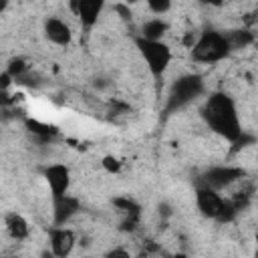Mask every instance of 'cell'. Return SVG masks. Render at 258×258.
<instances>
[{
  "instance_id": "1",
  "label": "cell",
  "mask_w": 258,
  "mask_h": 258,
  "mask_svg": "<svg viewBox=\"0 0 258 258\" xmlns=\"http://www.w3.org/2000/svg\"><path fill=\"white\" fill-rule=\"evenodd\" d=\"M202 119L206 121L210 131L224 137L232 145L244 147L254 143V137L242 129L236 101L224 91H214L208 95V99L202 105Z\"/></svg>"
},
{
  "instance_id": "2",
  "label": "cell",
  "mask_w": 258,
  "mask_h": 258,
  "mask_svg": "<svg viewBox=\"0 0 258 258\" xmlns=\"http://www.w3.org/2000/svg\"><path fill=\"white\" fill-rule=\"evenodd\" d=\"M204 91H206V83H204L202 75L187 73V75L177 77L171 83L169 91H167V101H165V107H163V115L169 117V115L177 113L179 109L194 103Z\"/></svg>"
},
{
  "instance_id": "3",
  "label": "cell",
  "mask_w": 258,
  "mask_h": 258,
  "mask_svg": "<svg viewBox=\"0 0 258 258\" xmlns=\"http://www.w3.org/2000/svg\"><path fill=\"white\" fill-rule=\"evenodd\" d=\"M232 48L226 38V32L208 28L191 42V60L202 64H214L230 56Z\"/></svg>"
},
{
  "instance_id": "4",
  "label": "cell",
  "mask_w": 258,
  "mask_h": 258,
  "mask_svg": "<svg viewBox=\"0 0 258 258\" xmlns=\"http://www.w3.org/2000/svg\"><path fill=\"white\" fill-rule=\"evenodd\" d=\"M135 48L139 50L143 62L147 64L153 79H161L171 62V48L163 40H149L143 36L135 38Z\"/></svg>"
},
{
  "instance_id": "5",
  "label": "cell",
  "mask_w": 258,
  "mask_h": 258,
  "mask_svg": "<svg viewBox=\"0 0 258 258\" xmlns=\"http://www.w3.org/2000/svg\"><path fill=\"white\" fill-rule=\"evenodd\" d=\"M244 175H246V171L242 167H236V165H214V167L206 169L198 177L196 185H204V187H210V189L220 191V189L232 185L234 181L242 179Z\"/></svg>"
},
{
  "instance_id": "6",
  "label": "cell",
  "mask_w": 258,
  "mask_h": 258,
  "mask_svg": "<svg viewBox=\"0 0 258 258\" xmlns=\"http://www.w3.org/2000/svg\"><path fill=\"white\" fill-rule=\"evenodd\" d=\"M42 177L50 189V198L62 196L71 189V169L64 163H50L42 167Z\"/></svg>"
},
{
  "instance_id": "7",
  "label": "cell",
  "mask_w": 258,
  "mask_h": 258,
  "mask_svg": "<svg viewBox=\"0 0 258 258\" xmlns=\"http://www.w3.org/2000/svg\"><path fill=\"white\" fill-rule=\"evenodd\" d=\"M79 212H81V202H79V198L71 196L69 191L52 198V224L54 226L69 224Z\"/></svg>"
},
{
  "instance_id": "8",
  "label": "cell",
  "mask_w": 258,
  "mask_h": 258,
  "mask_svg": "<svg viewBox=\"0 0 258 258\" xmlns=\"http://www.w3.org/2000/svg\"><path fill=\"white\" fill-rule=\"evenodd\" d=\"M222 204H224V198L216 189L196 185V206H198L202 216H206L210 220H216L220 210H222Z\"/></svg>"
},
{
  "instance_id": "9",
  "label": "cell",
  "mask_w": 258,
  "mask_h": 258,
  "mask_svg": "<svg viewBox=\"0 0 258 258\" xmlns=\"http://www.w3.org/2000/svg\"><path fill=\"white\" fill-rule=\"evenodd\" d=\"M48 242H50V252L58 258H64L73 252L75 248V232L64 228V226H52L48 228Z\"/></svg>"
},
{
  "instance_id": "10",
  "label": "cell",
  "mask_w": 258,
  "mask_h": 258,
  "mask_svg": "<svg viewBox=\"0 0 258 258\" xmlns=\"http://www.w3.org/2000/svg\"><path fill=\"white\" fill-rule=\"evenodd\" d=\"M44 36L48 42L56 44V46H69L71 40H73V32H71V26L60 20V18H46L44 20Z\"/></svg>"
},
{
  "instance_id": "11",
  "label": "cell",
  "mask_w": 258,
  "mask_h": 258,
  "mask_svg": "<svg viewBox=\"0 0 258 258\" xmlns=\"http://www.w3.org/2000/svg\"><path fill=\"white\" fill-rule=\"evenodd\" d=\"M105 2H107V0H81L77 18H79V22H81V26H83L85 30H89V28H93V26L97 24L99 16L103 14Z\"/></svg>"
},
{
  "instance_id": "12",
  "label": "cell",
  "mask_w": 258,
  "mask_h": 258,
  "mask_svg": "<svg viewBox=\"0 0 258 258\" xmlns=\"http://www.w3.org/2000/svg\"><path fill=\"white\" fill-rule=\"evenodd\" d=\"M4 228H6L8 236L14 238V240H26L28 234H30L28 220L22 214H18V212H8L4 216Z\"/></svg>"
},
{
  "instance_id": "13",
  "label": "cell",
  "mask_w": 258,
  "mask_h": 258,
  "mask_svg": "<svg viewBox=\"0 0 258 258\" xmlns=\"http://www.w3.org/2000/svg\"><path fill=\"white\" fill-rule=\"evenodd\" d=\"M167 30H169V24L163 18H151V20H145L143 22L141 36L143 38H149V40H161Z\"/></svg>"
},
{
  "instance_id": "14",
  "label": "cell",
  "mask_w": 258,
  "mask_h": 258,
  "mask_svg": "<svg viewBox=\"0 0 258 258\" xmlns=\"http://www.w3.org/2000/svg\"><path fill=\"white\" fill-rule=\"evenodd\" d=\"M24 125H26V129H28L36 139H40V141H50V139L58 133V129H56L54 125L42 123V121H38V119H26Z\"/></svg>"
},
{
  "instance_id": "15",
  "label": "cell",
  "mask_w": 258,
  "mask_h": 258,
  "mask_svg": "<svg viewBox=\"0 0 258 258\" xmlns=\"http://www.w3.org/2000/svg\"><path fill=\"white\" fill-rule=\"evenodd\" d=\"M226 38L230 42V48L232 50H240V48H246L248 44L254 42V34L246 28H238V30H228L226 32Z\"/></svg>"
},
{
  "instance_id": "16",
  "label": "cell",
  "mask_w": 258,
  "mask_h": 258,
  "mask_svg": "<svg viewBox=\"0 0 258 258\" xmlns=\"http://www.w3.org/2000/svg\"><path fill=\"white\" fill-rule=\"evenodd\" d=\"M113 206H117L125 216H141V206H139L133 198L119 196V198L113 200Z\"/></svg>"
},
{
  "instance_id": "17",
  "label": "cell",
  "mask_w": 258,
  "mask_h": 258,
  "mask_svg": "<svg viewBox=\"0 0 258 258\" xmlns=\"http://www.w3.org/2000/svg\"><path fill=\"white\" fill-rule=\"evenodd\" d=\"M28 71H30V69H28V62H26L22 56H14V58H10V60H8L6 73H8V75L14 79V83H16L20 77H24Z\"/></svg>"
},
{
  "instance_id": "18",
  "label": "cell",
  "mask_w": 258,
  "mask_h": 258,
  "mask_svg": "<svg viewBox=\"0 0 258 258\" xmlns=\"http://www.w3.org/2000/svg\"><path fill=\"white\" fill-rule=\"evenodd\" d=\"M238 212H240V210L234 206V202H232V200H224V204H222V210H220V214H218L216 222H220V224L232 222V220L238 216Z\"/></svg>"
},
{
  "instance_id": "19",
  "label": "cell",
  "mask_w": 258,
  "mask_h": 258,
  "mask_svg": "<svg viewBox=\"0 0 258 258\" xmlns=\"http://www.w3.org/2000/svg\"><path fill=\"white\" fill-rule=\"evenodd\" d=\"M145 2H147L149 10L153 14H159V16L169 12V8H171V0H145Z\"/></svg>"
},
{
  "instance_id": "20",
  "label": "cell",
  "mask_w": 258,
  "mask_h": 258,
  "mask_svg": "<svg viewBox=\"0 0 258 258\" xmlns=\"http://www.w3.org/2000/svg\"><path fill=\"white\" fill-rule=\"evenodd\" d=\"M103 169L109 171V173H119L121 171V161L115 157V155H105L103 161H101Z\"/></svg>"
},
{
  "instance_id": "21",
  "label": "cell",
  "mask_w": 258,
  "mask_h": 258,
  "mask_svg": "<svg viewBox=\"0 0 258 258\" xmlns=\"http://www.w3.org/2000/svg\"><path fill=\"white\" fill-rule=\"evenodd\" d=\"M115 10L121 14V18H123V20H131V16H133V14H131V10H129V4H117V6H115Z\"/></svg>"
},
{
  "instance_id": "22",
  "label": "cell",
  "mask_w": 258,
  "mask_h": 258,
  "mask_svg": "<svg viewBox=\"0 0 258 258\" xmlns=\"http://www.w3.org/2000/svg\"><path fill=\"white\" fill-rule=\"evenodd\" d=\"M12 81H14V79H12L8 73H2V75H0V89H8Z\"/></svg>"
},
{
  "instance_id": "23",
  "label": "cell",
  "mask_w": 258,
  "mask_h": 258,
  "mask_svg": "<svg viewBox=\"0 0 258 258\" xmlns=\"http://www.w3.org/2000/svg\"><path fill=\"white\" fill-rule=\"evenodd\" d=\"M79 6H81V0H69V10L77 16V12H79Z\"/></svg>"
},
{
  "instance_id": "24",
  "label": "cell",
  "mask_w": 258,
  "mask_h": 258,
  "mask_svg": "<svg viewBox=\"0 0 258 258\" xmlns=\"http://www.w3.org/2000/svg\"><path fill=\"white\" fill-rule=\"evenodd\" d=\"M107 256H129L127 250H121V248H115V250H109Z\"/></svg>"
},
{
  "instance_id": "25",
  "label": "cell",
  "mask_w": 258,
  "mask_h": 258,
  "mask_svg": "<svg viewBox=\"0 0 258 258\" xmlns=\"http://www.w3.org/2000/svg\"><path fill=\"white\" fill-rule=\"evenodd\" d=\"M202 4H210V6H222L226 0H200Z\"/></svg>"
},
{
  "instance_id": "26",
  "label": "cell",
  "mask_w": 258,
  "mask_h": 258,
  "mask_svg": "<svg viewBox=\"0 0 258 258\" xmlns=\"http://www.w3.org/2000/svg\"><path fill=\"white\" fill-rule=\"evenodd\" d=\"M8 8V0H0V12H4Z\"/></svg>"
},
{
  "instance_id": "27",
  "label": "cell",
  "mask_w": 258,
  "mask_h": 258,
  "mask_svg": "<svg viewBox=\"0 0 258 258\" xmlns=\"http://www.w3.org/2000/svg\"><path fill=\"white\" fill-rule=\"evenodd\" d=\"M133 2H137V0H125V4H133Z\"/></svg>"
}]
</instances>
